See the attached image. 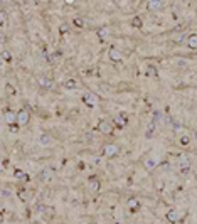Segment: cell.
<instances>
[{"label": "cell", "mask_w": 197, "mask_h": 224, "mask_svg": "<svg viewBox=\"0 0 197 224\" xmlns=\"http://www.w3.org/2000/svg\"><path fill=\"white\" fill-rule=\"evenodd\" d=\"M52 177H54V174H52V170L51 169H42L39 174H37V179H39L40 182H49V180H52Z\"/></svg>", "instance_id": "cell-1"}, {"label": "cell", "mask_w": 197, "mask_h": 224, "mask_svg": "<svg viewBox=\"0 0 197 224\" xmlns=\"http://www.w3.org/2000/svg\"><path fill=\"white\" fill-rule=\"evenodd\" d=\"M96 130H99L101 133H106V135H111L113 133V127H111V123H108L106 120H101L98 123V128Z\"/></svg>", "instance_id": "cell-2"}, {"label": "cell", "mask_w": 197, "mask_h": 224, "mask_svg": "<svg viewBox=\"0 0 197 224\" xmlns=\"http://www.w3.org/2000/svg\"><path fill=\"white\" fill-rule=\"evenodd\" d=\"M81 99H83V103H84L86 106H94V105H96V101H98V98L94 96L93 93H84Z\"/></svg>", "instance_id": "cell-3"}, {"label": "cell", "mask_w": 197, "mask_h": 224, "mask_svg": "<svg viewBox=\"0 0 197 224\" xmlns=\"http://www.w3.org/2000/svg\"><path fill=\"white\" fill-rule=\"evenodd\" d=\"M29 111H25V110H20L19 113H17V121H19V125H27L29 123Z\"/></svg>", "instance_id": "cell-4"}, {"label": "cell", "mask_w": 197, "mask_h": 224, "mask_svg": "<svg viewBox=\"0 0 197 224\" xmlns=\"http://www.w3.org/2000/svg\"><path fill=\"white\" fill-rule=\"evenodd\" d=\"M127 123H128V116H127V115H118V116L115 118V125H116L120 130L125 127Z\"/></svg>", "instance_id": "cell-5"}, {"label": "cell", "mask_w": 197, "mask_h": 224, "mask_svg": "<svg viewBox=\"0 0 197 224\" xmlns=\"http://www.w3.org/2000/svg\"><path fill=\"white\" fill-rule=\"evenodd\" d=\"M167 219L168 221H170V223H180V219H182V217H180V214H179L177 211H174V209H172V211H168L167 212Z\"/></svg>", "instance_id": "cell-6"}, {"label": "cell", "mask_w": 197, "mask_h": 224, "mask_svg": "<svg viewBox=\"0 0 197 224\" xmlns=\"http://www.w3.org/2000/svg\"><path fill=\"white\" fill-rule=\"evenodd\" d=\"M157 68L155 66H152V64H148L147 68H145V76L147 78H157Z\"/></svg>", "instance_id": "cell-7"}, {"label": "cell", "mask_w": 197, "mask_h": 224, "mask_svg": "<svg viewBox=\"0 0 197 224\" xmlns=\"http://www.w3.org/2000/svg\"><path fill=\"white\" fill-rule=\"evenodd\" d=\"M39 84H40V86H42L44 89L52 88V81H51L47 76H40V78H39Z\"/></svg>", "instance_id": "cell-8"}, {"label": "cell", "mask_w": 197, "mask_h": 224, "mask_svg": "<svg viewBox=\"0 0 197 224\" xmlns=\"http://www.w3.org/2000/svg\"><path fill=\"white\" fill-rule=\"evenodd\" d=\"M128 207H130V211H131V212H138V211H140V202H138V199H135V197H133V199H130V201H128Z\"/></svg>", "instance_id": "cell-9"}, {"label": "cell", "mask_w": 197, "mask_h": 224, "mask_svg": "<svg viewBox=\"0 0 197 224\" xmlns=\"http://www.w3.org/2000/svg\"><path fill=\"white\" fill-rule=\"evenodd\" d=\"M155 127H157V125H155L153 121H150L147 125V130H145V136H147V138H152V136L155 135Z\"/></svg>", "instance_id": "cell-10"}, {"label": "cell", "mask_w": 197, "mask_h": 224, "mask_svg": "<svg viewBox=\"0 0 197 224\" xmlns=\"http://www.w3.org/2000/svg\"><path fill=\"white\" fill-rule=\"evenodd\" d=\"M187 46L189 49H197V34H190L187 37Z\"/></svg>", "instance_id": "cell-11"}, {"label": "cell", "mask_w": 197, "mask_h": 224, "mask_svg": "<svg viewBox=\"0 0 197 224\" xmlns=\"http://www.w3.org/2000/svg\"><path fill=\"white\" fill-rule=\"evenodd\" d=\"M14 177H15V179H20V180H24V182H29V175H27L24 170H20V169H17V170L14 172Z\"/></svg>", "instance_id": "cell-12"}, {"label": "cell", "mask_w": 197, "mask_h": 224, "mask_svg": "<svg viewBox=\"0 0 197 224\" xmlns=\"http://www.w3.org/2000/svg\"><path fill=\"white\" fill-rule=\"evenodd\" d=\"M147 7L150 10H158V9H162L163 7V2H157V0H150L147 3Z\"/></svg>", "instance_id": "cell-13"}, {"label": "cell", "mask_w": 197, "mask_h": 224, "mask_svg": "<svg viewBox=\"0 0 197 224\" xmlns=\"http://www.w3.org/2000/svg\"><path fill=\"white\" fill-rule=\"evenodd\" d=\"M64 88L69 89V91L76 89L78 88V81H76V79H66V81H64Z\"/></svg>", "instance_id": "cell-14"}, {"label": "cell", "mask_w": 197, "mask_h": 224, "mask_svg": "<svg viewBox=\"0 0 197 224\" xmlns=\"http://www.w3.org/2000/svg\"><path fill=\"white\" fill-rule=\"evenodd\" d=\"M99 189V180L98 177H89V190H98Z\"/></svg>", "instance_id": "cell-15"}, {"label": "cell", "mask_w": 197, "mask_h": 224, "mask_svg": "<svg viewBox=\"0 0 197 224\" xmlns=\"http://www.w3.org/2000/svg\"><path fill=\"white\" fill-rule=\"evenodd\" d=\"M108 56L111 61H115V62H118V61H121V54H120L116 49H109V52H108Z\"/></svg>", "instance_id": "cell-16"}, {"label": "cell", "mask_w": 197, "mask_h": 224, "mask_svg": "<svg viewBox=\"0 0 197 224\" xmlns=\"http://www.w3.org/2000/svg\"><path fill=\"white\" fill-rule=\"evenodd\" d=\"M5 121H7L9 125H14V123L17 121V115H15L14 111H7V113H5Z\"/></svg>", "instance_id": "cell-17"}, {"label": "cell", "mask_w": 197, "mask_h": 224, "mask_svg": "<svg viewBox=\"0 0 197 224\" xmlns=\"http://www.w3.org/2000/svg\"><path fill=\"white\" fill-rule=\"evenodd\" d=\"M61 59H62V52L61 51H52V54L49 56L51 62H59Z\"/></svg>", "instance_id": "cell-18"}, {"label": "cell", "mask_w": 197, "mask_h": 224, "mask_svg": "<svg viewBox=\"0 0 197 224\" xmlns=\"http://www.w3.org/2000/svg\"><path fill=\"white\" fill-rule=\"evenodd\" d=\"M162 120H163V115H162V113H160L158 110H157V111H153V118H152V121H153L155 125H158V123H160Z\"/></svg>", "instance_id": "cell-19"}, {"label": "cell", "mask_w": 197, "mask_h": 224, "mask_svg": "<svg viewBox=\"0 0 197 224\" xmlns=\"http://www.w3.org/2000/svg\"><path fill=\"white\" fill-rule=\"evenodd\" d=\"M142 25H143V22L140 17H133L131 19V27H135V29H142Z\"/></svg>", "instance_id": "cell-20"}, {"label": "cell", "mask_w": 197, "mask_h": 224, "mask_svg": "<svg viewBox=\"0 0 197 224\" xmlns=\"http://www.w3.org/2000/svg\"><path fill=\"white\" fill-rule=\"evenodd\" d=\"M39 143H40V145H49V143H51V136L46 135V133H44V135H40L39 136Z\"/></svg>", "instance_id": "cell-21"}, {"label": "cell", "mask_w": 197, "mask_h": 224, "mask_svg": "<svg viewBox=\"0 0 197 224\" xmlns=\"http://www.w3.org/2000/svg\"><path fill=\"white\" fill-rule=\"evenodd\" d=\"M179 143L182 147H187V145H190V136L189 135H184V136H180V140H179Z\"/></svg>", "instance_id": "cell-22"}, {"label": "cell", "mask_w": 197, "mask_h": 224, "mask_svg": "<svg viewBox=\"0 0 197 224\" xmlns=\"http://www.w3.org/2000/svg\"><path fill=\"white\" fill-rule=\"evenodd\" d=\"M160 170H163V172H168V170H170V169H172V165H170V162H167V160H165V162H162V164H160Z\"/></svg>", "instance_id": "cell-23"}, {"label": "cell", "mask_w": 197, "mask_h": 224, "mask_svg": "<svg viewBox=\"0 0 197 224\" xmlns=\"http://www.w3.org/2000/svg\"><path fill=\"white\" fill-rule=\"evenodd\" d=\"M105 153H106V155H113V153H116V147L108 145L106 148H105Z\"/></svg>", "instance_id": "cell-24"}, {"label": "cell", "mask_w": 197, "mask_h": 224, "mask_svg": "<svg viewBox=\"0 0 197 224\" xmlns=\"http://www.w3.org/2000/svg\"><path fill=\"white\" fill-rule=\"evenodd\" d=\"M179 164H180V167L189 165V158L185 155H180V157H179Z\"/></svg>", "instance_id": "cell-25"}, {"label": "cell", "mask_w": 197, "mask_h": 224, "mask_svg": "<svg viewBox=\"0 0 197 224\" xmlns=\"http://www.w3.org/2000/svg\"><path fill=\"white\" fill-rule=\"evenodd\" d=\"M2 59L9 62V61H12V54H10L9 51H5V49H3V51H2Z\"/></svg>", "instance_id": "cell-26"}, {"label": "cell", "mask_w": 197, "mask_h": 224, "mask_svg": "<svg viewBox=\"0 0 197 224\" xmlns=\"http://www.w3.org/2000/svg\"><path fill=\"white\" fill-rule=\"evenodd\" d=\"M73 24H74L76 27H84V20H83V19H79V17H76V19L73 20Z\"/></svg>", "instance_id": "cell-27"}, {"label": "cell", "mask_w": 197, "mask_h": 224, "mask_svg": "<svg viewBox=\"0 0 197 224\" xmlns=\"http://www.w3.org/2000/svg\"><path fill=\"white\" fill-rule=\"evenodd\" d=\"M68 30H69V25H68V24H61V27H59V32H61V36H62V34H66Z\"/></svg>", "instance_id": "cell-28"}, {"label": "cell", "mask_w": 197, "mask_h": 224, "mask_svg": "<svg viewBox=\"0 0 197 224\" xmlns=\"http://www.w3.org/2000/svg\"><path fill=\"white\" fill-rule=\"evenodd\" d=\"M189 172H190V167H189V165L180 167V174H182V175H189Z\"/></svg>", "instance_id": "cell-29"}, {"label": "cell", "mask_w": 197, "mask_h": 224, "mask_svg": "<svg viewBox=\"0 0 197 224\" xmlns=\"http://www.w3.org/2000/svg\"><path fill=\"white\" fill-rule=\"evenodd\" d=\"M0 22H2V24L7 22V14H5V10H0Z\"/></svg>", "instance_id": "cell-30"}, {"label": "cell", "mask_w": 197, "mask_h": 224, "mask_svg": "<svg viewBox=\"0 0 197 224\" xmlns=\"http://www.w3.org/2000/svg\"><path fill=\"white\" fill-rule=\"evenodd\" d=\"M19 197L22 199V201H25V199H27V194H25V190H24V189H20V190H19Z\"/></svg>", "instance_id": "cell-31"}, {"label": "cell", "mask_w": 197, "mask_h": 224, "mask_svg": "<svg viewBox=\"0 0 197 224\" xmlns=\"http://www.w3.org/2000/svg\"><path fill=\"white\" fill-rule=\"evenodd\" d=\"M36 209H37V212H46V209H47V207H46L44 204H37Z\"/></svg>", "instance_id": "cell-32"}, {"label": "cell", "mask_w": 197, "mask_h": 224, "mask_svg": "<svg viewBox=\"0 0 197 224\" xmlns=\"http://www.w3.org/2000/svg\"><path fill=\"white\" fill-rule=\"evenodd\" d=\"M83 74H86V76H93V74H94V69H84V71H83Z\"/></svg>", "instance_id": "cell-33"}, {"label": "cell", "mask_w": 197, "mask_h": 224, "mask_svg": "<svg viewBox=\"0 0 197 224\" xmlns=\"http://www.w3.org/2000/svg\"><path fill=\"white\" fill-rule=\"evenodd\" d=\"M10 127V132H14V133H15V132H19V125H17V123H14V125H9Z\"/></svg>", "instance_id": "cell-34"}, {"label": "cell", "mask_w": 197, "mask_h": 224, "mask_svg": "<svg viewBox=\"0 0 197 224\" xmlns=\"http://www.w3.org/2000/svg\"><path fill=\"white\" fill-rule=\"evenodd\" d=\"M145 165H147L148 169H153V167H155V162H153V160H147V162H145Z\"/></svg>", "instance_id": "cell-35"}, {"label": "cell", "mask_w": 197, "mask_h": 224, "mask_svg": "<svg viewBox=\"0 0 197 224\" xmlns=\"http://www.w3.org/2000/svg\"><path fill=\"white\" fill-rule=\"evenodd\" d=\"M51 214H54V209H52V207H47V209H46V216L49 217Z\"/></svg>", "instance_id": "cell-36"}, {"label": "cell", "mask_w": 197, "mask_h": 224, "mask_svg": "<svg viewBox=\"0 0 197 224\" xmlns=\"http://www.w3.org/2000/svg\"><path fill=\"white\" fill-rule=\"evenodd\" d=\"M2 195H3V197H9L10 192H9V190H2Z\"/></svg>", "instance_id": "cell-37"}, {"label": "cell", "mask_w": 197, "mask_h": 224, "mask_svg": "<svg viewBox=\"0 0 197 224\" xmlns=\"http://www.w3.org/2000/svg\"><path fill=\"white\" fill-rule=\"evenodd\" d=\"M116 224H120V223H116Z\"/></svg>", "instance_id": "cell-38"}]
</instances>
